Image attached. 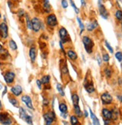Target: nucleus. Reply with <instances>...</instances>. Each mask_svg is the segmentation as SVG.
<instances>
[{
    "mask_svg": "<svg viewBox=\"0 0 122 125\" xmlns=\"http://www.w3.org/2000/svg\"><path fill=\"white\" fill-rule=\"evenodd\" d=\"M59 110L60 113H69L68 106L64 100H60L59 102Z\"/></svg>",
    "mask_w": 122,
    "mask_h": 125,
    "instance_id": "obj_21",
    "label": "nucleus"
},
{
    "mask_svg": "<svg viewBox=\"0 0 122 125\" xmlns=\"http://www.w3.org/2000/svg\"><path fill=\"white\" fill-rule=\"evenodd\" d=\"M37 55H38V50H37L36 45L31 44V47H29V56L30 61L32 64H34L36 62Z\"/></svg>",
    "mask_w": 122,
    "mask_h": 125,
    "instance_id": "obj_14",
    "label": "nucleus"
},
{
    "mask_svg": "<svg viewBox=\"0 0 122 125\" xmlns=\"http://www.w3.org/2000/svg\"><path fill=\"white\" fill-rule=\"evenodd\" d=\"M73 115H76L78 118L80 119L83 118V112L81 110L80 105L73 106Z\"/></svg>",
    "mask_w": 122,
    "mask_h": 125,
    "instance_id": "obj_22",
    "label": "nucleus"
},
{
    "mask_svg": "<svg viewBox=\"0 0 122 125\" xmlns=\"http://www.w3.org/2000/svg\"><path fill=\"white\" fill-rule=\"evenodd\" d=\"M81 5L82 6H85L86 5V2L85 1H83V0H82V1H81Z\"/></svg>",
    "mask_w": 122,
    "mask_h": 125,
    "instance_id": "obj_53",
    "label": "nucleus"
},
{
    "mask_svg": "<svg viewBox=\"0 0 122 125\" xmlns=\"http://www.w3.org/2000/svg\"><path fill=\"white\" fill-rule=\"evenodd\" d=\"M89 113H90V117L92 121V124L93 125H101V122H100L99 118L97 117V115L92 112V110L89 108Z\"/></svg>",
    "mask_w": 122,
    "mask_h": 125,
    "instance_id": "obj_24",
    "label": "nucleus"
},
{
    "mask_svg": "<svg viewBox=\"0 0 122 125\" xmlns=\"http://www.w3.org/2000/svg\"><path fill=\"white\" fill-rule=\"evenodd\" d=\"M1 111H3V105H2L1 100H0V112Z\"/></svg>",
    "mask_w": 122,
    "mask_h": 125,
    "instance_id": "obj_51",
    "label": "nucleus"
},
{
    "mask_svg": "<svg viewBox=\"0 0 122 125\" xmlns=\"http://www.w3.org/2000/svg\"><path fill=\"white\" fill-rule=\"evenodd\" d=\"M47 55H48V52L45 51H42L41 52V58L43 59H46L47 58Z\"/></svg>",
    "mask_w": 122,
    "mask_h": 125,
    "instance_id": "obj_45",
    "label": "nucleus"
},
{
    "mask_svg": "<svg viewBox=\"0 0 122 125\" xmlns=\"http://www.w3.org/2000/svg\"><path fill=\"white\" fill-rule=\"evenodd\" d=\"M98 10H99V14L101 15V17L104 19L107 20L109 17V11L107 10L106 6L102 3L101 1H98Z\"/></svg>",
    "mask_w": 122,
    "mask_h": 125,
    "instance_id": "obj_13",
    "label": "nucleus"
},
{
    "mask_svg": "<svg viewBox=\"0 0 122 125\" xmlns=\"http://www.w3.org/2000/svg\"><path fill=\"white\" fill-rule=\"evenodd\" d=\"M83 116H84L85 118H88V111H87L86 109H84V112H83Z\"/></svg>",
    "mask_w": 122,
    "mask_h": 125,
    "instance_id": "obj_49",
    "label": "nucleus"
},
{
    "mask_svg": "<svg viewBox=\"0 0 122 125\" xmlns=\"http://www.w3.org/2000/svg\"><path fill=\"white\" fill-rule=\"evenodd\" d=\"M58 33H59V36L60 38V41L63 44H65V43H69L71 41V36L69 35V33L68 31V30L66 29L64 27L61 26L58 30Z\"/></svg>",
    "mask_w": 122,
    "mask_h": 125,
    "instance_id": "obj_6",
    "label": "nucleus"
},
{
    "mask_svg": "<svg viewBox=\"0 0 122 125\" xmlns=\"http://www.w3.org/2000/svg\"><path fill=\"white\" fill-rule=\"evenodd\" d=\"M19 117L21 120L25 121L28 125H34V121H33V116L30 115L27 112V110L23 107L20 106L19 108Z\"/></svg>",
    "mask_w": 122,
    "mask_h": 125,
    "instance_id": "obj_2",
    "label": "nucleus"
},
{
    "mask_svg": "<svg viewBox=\"0 0 122 125\" xmlns=\"http://www.w3.org/2000/svg\"><path fill=\"white\" fill-rule=\"evenodd\" d=\"M44 125H56L58 117L53 109H48L43 113Z\"/></svg>",
    "mask_w": 122,
    "mask_h": 125,
    "instance_id": "obj_1",
    "label": "nucleus"
},
{
    "mask_svg": "<svg viewBox=\"0 0 122 125\" xmlns=\"http://www.w3.org/2000/svg\"><path fill=\"white\" fill-rule=\"evenodd\" d=\"M42 9L43 10L44 13H46L47 14H50L52 13V6L50 5V2L49 0H45V1L43 2V4H42Z\"/></svg>",
    "mask_w": 122,
    "mask_h": 125,
    "instance_id": "obj_17",
    "label": "nucleus"
},
{
    "mask_svg": "<svg viewBox=\"0 0 122 125\" xmlns=\"http://www.w3.org/2000/svg\"><path fill=\"white\" fill-rule=\"evenodd\" d=\"M60 117L63 118V120H66L69 118V113H60Z\"/></svg>",
    "mask_w": 122,
    "mask_h": 125,
    "instance_id": "obj_43",
    "label": "nucleus"
},
{
    "mask_svg": "<svg viewBox=\"0 0 122 125\" xmlns=\"http://www.w3.org/2000/svg\"><path fill=\"white\" fill-rule=\"evenodd\" d=\"M102 60L105 62V63H108L110 60V56L108 53H104L102 55Z\"/></svg>",
    "mask_w": 122,
    "mask_h": 125,
    "instance_id": "obj_40",
    "label": "nucleus"
},
{
    "mask_svg": "<svg viewBox=\"0 0 122 125\" xmlns=\"http://www.w3.org/2000/svg\"><path fill=\"white\" fill-rule=\"evenodd\" d=\"M44 22L47 26L48 29H50L53 30L59 26V20L58 18L54 13H51L50 14H47L44 19Z\"/></svg>",
    "mask_w": 122,
    "mask_h": 125,
    "instance_id": "obj_3",
    "label": "nucleus"
},
{
    "mask_svg": "<svg viewBox=\"0 0 122 125\" xmlns=\"http://www.w3.org/2000/svg\"><path fill=\"white\" fill-rule=\"evenodd\" d=\"M70 3H71L72 8H73V10H74V11H75V13H76V14H80V9H79L78 8H77V6H76V4L74 3V2H73V1H70Z\"/></svg>",
    "mask_w": 122,
    "mask_h": 125,
    "instance_id": "obj_39",
    "label": "nucleus"
},
{
    "mask_svg": "<svg viewBox=\"0 0 122 125\" xmlns=\"http://www.w3.org/2000/svg\"><path fill=\"white\" fill-rule=\"evenodd\" d=\"M82 42L83 43L85 52L88 54H92L94 51V43L93 40L89 36L84 35L82 38Z\"/></svg>",
    "mask_w": 122,
    "mask_h": 125,
    "instance_id": "obj_5",
    "label": "nucleus"
},
{
    "mask_svg": "<svg viewBox=\"0 0 122 125\" xmlns=\"http://www.w3.org/2000/svg\"><path fill=\"white\" fill-rule=\"evenodd\" d=\"M117 98L121 102V103H122V95H118L117 96Z\"/></svg>",
    "mask_w": 122,
    "mask_h": 125,
    "instance_id": "obj_52",
    "label": "nucleus"
},
{
    "mask_svg": "<svg viewBox=\"0 0 122 125\" xmlns=\"http://www.w3.org/2000/svg\"><path fill=\"white\" fill-rule=\"evenodd\" d=\"M61 5L62 8L67 9L68 7V2L67 1V0H62V1H61Z\"/></svg>",
    "mask_w": 122,
    "mask_h": 125,
    "instance_id": "obj_41",
    "label": "nucleus"
},
{
    "mask_svg": "<svg viewBox=\"0 0 122 125\" xmlns=\"http://www.w3.org/2000/svg\"><path fill=\"white\" fill-rule=\"evenodd\" d=\"M115 57L119 62H122V52L121 51L116 52L115 54Z\"/></svg>",
    "mask_w": 122,
    "mask_h": 125,
    "instance_id": "obj_38",
    "label": "nucleus"
},
{
    "mask_svg": "<svg viewBox=\"0 0 122 125\" xmlns=\"http://www.w3.org/2000/svg\"><path fill=\"white\" fill-rule=\"evenodd\" d=\"M111 111H112V121H117L118 118H119V115H120V112L119 109L117 107H114L112 109H111Z\"/></svg>",
    "mask_w": 122,
    "mask_h": 125,
    "instance_id": "obj_27",
    "label": "nucleus"
},
{
    "mask_svg": "<svg viewBox=\"0 0 122 125\" xmlns=\"http://www.w3.org/2000/svg\"><path fill=\"white\" fill-rule=\"evenodd\" d=\"M60 71H61V76H66L69 75V70H68V65L64 61V62H62V60L60 61Z\"/></svg>",
    "mask_w": 122,
    "mask_h": 125,
    "instance_id": "obj_20",
    "label": "nucleus"
},
{
    "mask_svg": "<svg viewBox=\"0 0 122 125\" xmlns=\"http://www.w3.org/2000/svg\"><path fill=\"white\" fill-rule=\"evenodd\" d=\"M21 101L26 105V106L31 110H35V107L34 105H33V102H32V99L31 97L28 95V94H23L20 97Z\"/></svg>",
    "mask_w": 122,
    "mask_h": 125,
    "instance_id": "obj_11",
    "label": "nucleus"
},
{
    "mask_svg": "<svg viewBox=\"0 0 122 125\" xmlns=\"http://www.w3.org/2000/svg\"><path fill=\"white\" fill-rule=\"evenodd\" d=\"M42 105L44 108H47L50 106V100L47 97L43 96V101H42Z\"/></svg>",
    "mask_w": 122,
    "mask_h": 125,
    "instance_id": "obj_35",
    "label": "nucleus"
},
{
    "mask_svg": "<svg viewBox=\"0 0 122 125\" xmlns=\"http://www.w3.org/2000/svg\"><path fill=\"white\" fill-rule=\"evenodd\" d=\"M104 121V125H111L112 124V121L111 120H105L103 119Z\"/></svg>",
    "mask_w": 122,
    "mask_h": 125,
    "instance_id": "obj_48",
    "label": "nucleus"
},
{
    "mask_svg": "<svg viewBox=\"0 0 122 125\" xmlns=\"http://www.w3.org/2000/svg\"><path fill=\"white\" fill-rule=\"evenodd\" d=\"M101 100L103 106H109L113 103V97L108 92H105L101 94Z\"/></svg>",
    "mask_w": 122,
    "mask_h": 125,
    "instance_id": "obj_10",
    "label": "nucleus"
},
{
    "mask_svg": "<svg viewBox=\"0 0 122 125\" xmlns=\"http://www.w3.org/2000/svg\"><path fill=\"white\" fill-rule=\"evenodd\" d=\"M104 43H105V46H106V47L107 48V50H109V52H110V53H113L114 52V49H113V47L111 46V44L108 42V41H106V40H105V41H104Z\"/></svg>",
    "mask_w": 122,
    "mask_h": 125,
    "instance_id": "obj_36",
    "label": "nucleus"
},
{
    "mask_svg": "<svg viewBox=\"0 0 122 125\" xmlns=\"http://www.w3.org/2000/svg\"><path fill=\"white\" fill-rule=\"evenodd\" d=\"M59 46H60V48H61V50L64 52V53H65V50H64V44L59 41Z\"/></svg>",
    "mask_w": 122,
    "mask_h": 125,
    "instance_id": "obj_47",
    "label": "nucleus"
},
{
    "mask_svg": "<svg viewBox=\"0 0 122 125\" xmlns=\"http://www.w3.org/2000/svg\"><path fill=\"white\" fill-rule=\"evenodd\" d=\"M62 124H63V125H71L70 123H69L68 121H67L66 120H63V121H62Z\"/></svg>",
    "mask_w": 122,
    "mask_h": 125,
    "instance_id": "obj_50",
    "label": "nucleus"
},
{
    "mask_svg": "<svg viewBox=\"0 0 122 125\" xmlns=\"http://www.w3.org/2000/svg\"><path fill=\"white\" fill-rule=\"evenodd\" d=\"M10 91V94H12L13 96H14L16 97L22 96V94H23V88H22V86L20 85H12Z\"/></svg>",
    "mask_w": 122,
    "mask_h": 125,
    "instance_id": "obj_15",
    "label": "nucleus"
},
{
    "mask_svg": "<svg viewBox=\"0 0 122 125\" xmlns=\"http://www.w3.org/2000/svg\"><path fill=\"white\" fill-rule=\"evenodd\" d=\"M98 26H99V24H98L97 21L96 20H94L92 22H88V23L86 25V29L88 31H92L94 29H96Z\"/></svg>",
    "mask_w": 122,
    "mask_h": 125,
    "instance_id": "obj_23",
    "label": "nucleus"
},
{
    "mask_svg": "<svg viewBox=\"0 0 122 125\" xmlns=\"http://www.w3.org/2000/svg\"><path fill=\"white\" fill-rule=\"evenodd\" d=\"M8 26L6 22H2L0 23V38L2 40H6L8 38Z\"/></svg>",
    "mask_w": 122,
    "mask_h": 125,
    "instance_id": "obj_12",
    "label": "nucleus"
},
{
    "mask_svg": "<svg viewBox=\"0 0 122 125\" xmlns=\"http://www.w3.org/2000/svg\"><path fill=\"white\" fill-rule=\"evenodd\" d=\"M3 50H4V49H3V46L1 44V43H0V52H2Z\"/></svg>",
    "mask_w": 122,
    "mask_h": 125,
    "instance_id": "obj_54",
    "label": "nucleus"
},
{
    "mask_svg": "<svg viewBox=\"0 0 122 125\" xmlns=\"http://www.w3.org/2000/svg\"><path fill=\"white\" fill-rule=\"evenodd\" d=\"M96 60H97V63H98V65H100V66H101V65H102V62H103V60H102V57L101 56V55H99V54L97 55V56H96Z\"/></svg>",
    "mask_w": 122,
    "mask_h": 125,
    "instance_id": "obj_42",
    "label": "nucleus"
},
{
    "mask_svg": "<svg viewBox=\"0 0 122 125\" xmlns=\"http://www.w3.org/2000/svg\"><path fill=\"white\" fill-rule=\"evenodd\" d=\"M40 80L42 83V85H49V84L50 83V80H51V76L48 74H45L42 76V77L40 79Z\"/></svg>",
    "mask_w": 122,
    "mask_h": 125,
    "instance_id": "obj_25",
    "label": "nucleus"
},
{
    "mask_svg": "<svg viewBox=\"0 0 122 125\" xmlns=\"http://www.w3.org/2000/svg\"><path fill=\"white\" fill-rule=\"evenodd\" d=\"M71 100L73 103V106L74 105H79L80 103V97L76 92H74L71 94Z\"/></svg>",
    "mask_w": 122,
    "mask_h": 125,
    "instance_id": "obj_28",
    "label": "nucleus"
},
{
    "mask_svg": "<svg viewBox=\"0 0 122 125\" xmlns=\"http://www.w3.org/2000/svg\"><path fill=\"white\" fill-rule=\"evenodd\" d=\"M2 20V14H1V13H0V20ZM0 23H1V22H0Z\"/></svg>",
    "mask_w": 122,
    "mask_h": 125,
    "instance_id": "obj_56",
    "label": "nucleus"
},
{
    "mask_svg": "<svg viewBox=\"0 0 122 125\" xmlns=\"http://www.w3.org/2000/svg\"><path fill=\"white\" fill-rule=\"evenodd\" d=\"M76 20H77V22H78L79 27H80V35H82V32H83V31H84V30H85V26L84 23L82 22V21L81 18H80L79 17H76Z\"/></svg>",
    "mask_w": 122,
    "mask_h": 125,
    "instance_id": "obj_33",
    "label": "nucleus"
},
{
    "mask_svg": "<svg viewBox=\"0 0 122 125\" xmlns=\"http://www.w3.org/2000/svg\"><path fill=\"white\" fill-rule=\"evenodd\" d=\"M8 47L12 51H17L18 49V47H17V44L16 41H14L13 39H10L8 41Z\"/></svg>",
    "mask_w": 122,
    "mask_h": 125,
    "instance_id": "obj_29",
    "label": "nucleus"
},
{
    "mask_svg": "<svg viewBox=\"0 0 122 125\" xmlns=\"http://www.w3.org/2000/svg\"><path fill=\"white\" fill-rule=\"evenodd\" d=\"M43 23L41 20L38 17L31 18V31L35 33H38L43 28Z\"/></svg>",
    "mask_w": 122,
    "mask_h": 125,
    "instance_id": "obj_7",
    "label": "nucleus"
},
{
    "mask_svg": "<svg viewBox=\"0 0 122 125\" xmlns=\"http://www.w3.org/2000/svg\"><path fill=\"white\" fill-rule=\"evenodd\" d=\"M3 77H4V80H5V83L8 85H12L15 81L16 73L13 71L8 70L4 73Z\"/></svg>",
    "mask_w": 122,
    "mask_h": 125,
    "instance_id": "obj_8",
    "label": "nucleus"
},
{
    "mask_svg": "<svg viewBox=\"0 0 122 125\" xmlns=\"http://www.w3.org/2000/svg\"><path fill=\"white\" fill-rule=\"evenodd\" d=\"M83 86L87 92V93L88 94H93L95 92V87H94V84L92 79H88V76H86L85 78Z\"/></svg>",
    "mask_w": 122,
    "mask_h": 125,
    "instance_id": "obj_9",
    "label": "nucleus"
},
{
    "mask_svg": "<svg viewBox=\"0 0 122 125\" xmlns=\"http://www.w3.org/2000/svg\"><path fill=\"white\" fill-rule=\"evenodd\" d=\"M121 68H122V62H121Z\"/></svg>",
    "mask_w": 122,
    "mask_h": 125,
    "instance_id": "obj_58",
    "label": "nucleus"
},
{
    "mask_svg": "<svg viewBox=\"0 0 122 125\" xmlns=\"http://www.w3.org/2000/svg\"><path fill=\"white\" fill-rule=\"evenodd\" d=\"M56 89L58 91V93L59 94V95L62 97H64L65 96V92H64V88H63V85L59 83H56Z\"/></svg>",
    "mask_w": 122,
    "mask_h": 125,
    "instance_id": "obj_31",
    "label": "nucleus"
},
{
    "mask_svg": "<svg viewBox=\"0 0 122 125\" xmlns=\"http://www.w3.org/2000/svg\"><path fill=\"white\" fill-rule=\"evenodd\" d=\"M69 118H70V124L71 125H82L80 121V118H77L76 115H71L69 116Z\"/></svg>",
    "mask_w": 122,
    "mask_h": 125,
    "instance_id": "obj_26",
    "label": "nucleus"
},
{
    "mask_svg": "<svg viewBox=\"0 0 122 125\" xmlns=\"http://www.w3.org/2000/svg\"><path fill=\"white\" fill-rule=\"evenodd\" d=\"M25 14H26V12L23 8H20L17 13V15L19 18H22V17H25Z\"/></svg>",
    "mask_w": 122,
    "mask_h": 125,
    "instance_id": "obj_37",
    "label": "nucleus"
},
{
    "mask_svg": "<svg viewBox=\"0 0 122 125\" xmlns=\"http://www.w3.org/2000/svg\"><path fill=\"white\" fill-rule=\"evenodd\" d=\"M8 101H9V103L11 104L15 108H19L20 106V101L18 100V99L13 96L12 94H8Z\"/></svg>",
    "mask_w": 122,
    "mask_h": 125,
    "instance_id": "obj_19",
    "label": "nucleus"
},
{
    "mask_svg": "<svg viewBox=\"0 0 122 125\" xmlns=\"http://www.w3.org/2000/svg\"><path fill=\"white\" fill-rule=\"evenodd\" d=\"M13 125H19V124H14Z\"/></svg>",
    "mask_w": 122,
    "mask_h": 125,
    "instance_id": "obj_59",
    "label": "nucleus"
},
{
    "mask_svg": "<svg viewBox=\"0 0 122 125\" xmlns=\"http://www.w3.org/2000/svg\"><path fill=\"white\" fill-rule=\"evenodd\" d=\"M0 124L2 125H13L15 124V121L9 112L6 111H1L0 112Z\"/></svg>",
    "mask_w": 122,
    "mask_h": 125,
    "instance_id": "obj_4",
    "label": "nucleus"
},
{
    "mask_svg": "<svg viewBox=\"0 0 122 125\" xmlns=\"http://www.w3.org/2000/svg\"><path fill=\"white\" fill-rule=\"evenodd\" d=\"M66 55H67V57L68 58V59H70L71 61L76 62L78 59V55L72 49H68L67 52H66Z\"/></svg>",
    "mask_w": 122,
    "mask_h": 125,
    "instance_id": "obj_18",
    "label": "nucleus"
},
{
    "mask_svg": "<svg viewBox=\"0 0 122 125\" xmlns=\"http://www.w3.org/2000/svg\"><path fill=\"white\" fill-rule=\"evenodd\" d=\"M103 73H104V75L106 78H110L112 76L113 71H112V69L110 67H105L104 69H103Z\"/></svg>",
    "mask_w": 122,
    "mask_h": 125,
    "instance_id": "obj_32",
    "label": "nucleus"
},
{
    "mask_svg": "<svg viewBox=\"0 0 122 125\" xmlns=\"http://www.w3.org/2000/svg\"><path fill=\"white\" fill-rule=\"evenodd\" d=\"M101 114H102L103 119L112 121V111H111L110 109H109L107 107H103L101 110Z\"/></svg>",
    "mask_w": 122,
    "mask_h": 125,
    "instance_id": "obj_16",
    "label": "nucleus"
},
{
    "mask_svg": "<svg viewBox=\"0 0 122 125\" xmlns=\"http://www.w3.org/2000/svg\"><path fill=\"white\" fill-rule=\"evenodd\" d=\"M115 19L118 21H119V22L122 21V10L121 9H117L115 10Z\"/></svg>",
    "mask_w": 122,
    "mask_h": 125,
    "instance_id": "obj_34",
    "label": "nucleus"
},
{
    "mask_svg": "<svg viewBox=\"0 0 122 125\" xmlns=\"http://www.w3.org/2000/svg\"><path fill=\"white\" fill-rule=\"evenodd\" d=\"M25 22H26V26L27 29L29 30H31V19L29 17V14L26 13L25 14Z\"/></svg>",
    "mask_w": 122,
    "mask_h": 125,
    "instance_id": "obj_30",
    "label": "nucleus"
},
{
    "mask_svg": "<svg viewBox=\"0 0 122 125\" xmlns=\"http://www.w3.org/2000/svg\"><path fill=\"white\" fill-rule=\"evenodd\" d=\"M121 29H122V21L121 22Z\"/></svg>",
    "mask_w": 122,
    "mask_h": 125,
    "instance_id": "obj_57",
    "label": "nucleus"
},
{
    "mask_svg": "<svg viewBox=\"0 0 122 125\" xmlns=\"http://www.w3.org/2000/svg\"><path fill=\"white\" fill-rule=\"evenodd\" d=\"M2 88H3V86L1 85V84H0V90H1V89H2Z\"/></svg>",
    "mask_w": 122,
    "mask_h": 125,
    "instance_id": "obj_55",
    "label": "nucleus"
},
{
    "mask_svg": "<svg viewBox=\"0 0 122 125\" xmlns=\"http://www.w3.org/2000/svg\"><path fill=\"white\" fill-rule=\"evenodd\" d=\"M8 93V86L7 85H4V89L2 91V97H4V96Z\"/></svg>",
    "mask_w": 122,
    "mask_h": 125,
    "instance_id": "obj_46",
    "label": "nucleus"
},
{
    "mask_svg": "<svg viewBox=\"0 0 122 125\" xmlns=\"http://www.w3.org/2000/svg\"><path fill=\"white\" fill-rule=\"evenodd\" d=\"M36 85H37L38 88L40 90H42V88H43V85H42V83H41V80H40L39 79H36Z\"/></svg>",
    "mask_w": 122,
    "mask_h": 125,
    "instance_id": "obj_44",
    "label": "nucleus"
}]
</instances>
